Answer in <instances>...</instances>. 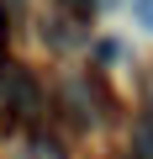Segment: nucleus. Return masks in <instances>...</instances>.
Here are the masks:
<instances>
[{"label": "nucleus", "mask_w": 153, "mask_h": 159, "mask_svg": "<svg viewBox=\"0 0 153 159\" xmlns=\"http://www.w3.org/2000/svg\"><path fill=\"white\" fill-rule=\"evenodd\" d=\"M0 85H6V101H11V111H16L21 122H37V117H42V90H37V80H32L27 69L0 64Z\"/></svg>", "instance_id": "1"}, {"label": "nucleus", "mask_w": 153, "mask_h": 159, "mask_svg": "<svg viewBox=\"0 0 153 159\" xmlns=\"http://www.w3.org/2000/svg\"><path fill=\"white\" fill-rule=\"evenodd\" d=\"M132 143H137V159H153V122H142Z\"/></svg>", "instance_id": "2"}, {"label": "nucleus", "mask_w": 153, "mask_h": 159, "mask_svg": "<svg viewBox=\"0 0 153 159\" xmlns=\"http://www.w3.org/2000/svg\"><path fill=\"white\" fill-rule=\"evenodd\" d=\"M132 16H137L142 32H153V0H132Z\"/></svg>", "instance_id": "3"}, {"label": "nucleus", "mask_w": 153, "mask_h": 159, "mask_svg": "<svg viewBox=\"0 0 153 159\" xmlns=\"http://www.w3.org/2000/svg\"><path fill=\"white\" fill-rule=\"evenodd\" d=\"M69 6L79 11V16H90V11H95V0H69Z\"/></svg>", "instance_id": "4"}]
</instances>
